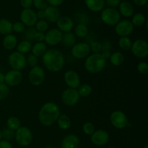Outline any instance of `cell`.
<instances>
[{
  "instance_id": "obj_45",
  "label": "cell",
  "mask_w": 148,
  "mask_h": 148,
  "mask_svg": "<svg viewBox=\"0 0 148 148\" xmlns=\"http://www.w3.org/2000/svg\"><path fill=\"white\" fill-rule=\"evenodd\" d=\"M104 1H105V4H106L108 7H112V8L118 7L121 1V0H104Z\"/></svg>"
},
{
  "instance_id": "obj_9",
  "label": "cell",
  "mask_w": 148,
  "mask_h": 148,
  "mask_svg": "<svg viewBox=\"0 0 148 148\" xmlns=\"http://www.w3.org/2000/svg\"><path fill=\"white\" fill-rule=\"evenodd\" d=\"M72 56L78 59L86 58L90 53V45L85 42H79L74 45L71 49Z\"/></svg>"
},
{
  "instance_id": "obj_19",
  "label": "cell",
  "mask_w": 148,
  "mask_h": 148,
  "mask_svg": "<svg viewBox=\"0 0 148 148\" xmlns=\"http://www.w3.org/2000/svg\"><path fill=\"white\" fill-rule=\"evenodd\" d=\"M79 146V139L75 134L66 135L61 142V148H78Z\"/></svg>"
},
{
  "instance_id": "obj_13",
  "label": "cell",
  "mask_w": 148,
  "mask_h": 148,
  "mask_svg": "<svg viewBox=\"0 0 148 148\" xmlns=\"http://www.w3.org/2000/svg\"><path fill=\"white\" fill-rule=\"evenodd\" d=\"M134 30V26L131 20H120L115 26V32L118 36H129L132 33Z\"/></svg>"
},
{
  "instance_id": "obj_21",
  "label": "cell",
  "mask_w": 148,
  "mask_h": 148,
  "mask_svg": "<svg viewBox=\"0 0 148 148\" xmlns=\"http://www.w3.org/2000/svg\"><path fill=\"white\" fill-rule=\"evenodd\" d=\"M119 7V10L118 11L119 12L121 16L124 17H130L134 15V7L129 1H121Z\"/></svg>"
},
{
  "instance_id": "obj_2",
  "label": "cell",
  "mask_w": 148,
  "mask_h": 148,
  "mask_svg": "<svg viewBox=\"0 0 148 148\" xmlns=\"http://www.w3.org/2000/svg\"><path fill=\"white\" fill-rule=\"evenodd\" d=\"M60 115L59 106L53 102H48L40 107L38 113V118L43 126H51L57 120Z\"/></svg>"
},
{
  "instance_id": "obj_58",
  "label": "cell",
  "mask_w": 148,
  "mask_h": 148,
  "mask_svg": "<svg viewBox=\"0 0 148 148\" xmlns=\"http://www.w3.org/2000/svg\"><path fill=\"white\" fill-rule=\"evenodd\" d=\"M108 148H115V147H108Z\"/></svg>"
},
{
  "instance_id": "obj_29",
  "label": "cell",
  "mask_w": 148,
  "mask_h": 148,
  "mask_svg": "<svg viewBox=\"0 0 148 148\" xmlns=\"http://www.w3.org/2000/svg\"><path fill=\"white\" fill-rule=\"evenodd\" d=\"M16 47H17V52L25 55V54L28 53L30 51H31V42H30V41L25 39V40L21 41L18 44H17V46H16Z\"/></svg>"
},
{
  "instance_id": "obj_55",
  "label": "cell",
  "mask_w": 148,
  "mask_h": 148,
  "mask_svg": "<svg viewBox=\"0 0 148 148\" xmlns=\"http://www.w3.org/2000/svg\"><path fill=\"white\" fill-rule=\"evenodd\" d=\"M2 139V137H1V131L0 130V141Z\"/></svg>"
},
{
  "instance_id": "obj_11",
  "label": "cell",
  "mask_w": 148,
  "mask_h": 148,
  "mask_svg": "<svg viewBox=\"0 0 148 148\" xmlns=\"http://www.w3.org/2000/svg\"><path fill=\"white\" fill-rule=\"evenodd\" d=\"M79 93L77 89L67 88L62 94V100L64 104L66 106H74L78 102L79 100Z\"/></svg>"
},
{
  "instance_id": "obj_27",
  "label": "cell",
  "mask_w": 148,
  "mask_h": 148,
  "mask_svg": "<svg viewBox=\"0 0 148 148\" xmlns=\"http://www.w3.org/2000/svg\"><path fill=\"white\" fill-rule=\"evenodd\" d=\"M62 42L66 47L72 48L76 44V36L72 32L64 33L62 36Z\"/></svg>"
},
{
  "instance_id": "obj_33",
  "label": "cell",
  "mask_w": 148,
  "mask_h": 148,
  "mask_svg": "<svg viewBox=\"0 0 148 148\" xmlns=\"http://www.w3.org/2000/svg\"><path fill=\"white\" fill-rule=\"evenodd\" d=\"M132 42L128 36H122L119 40V45L122 50L128 51L131 49Z\"/></svg>"
},
{
  "instance_id": "obj_14",
  "label": "cell",
  "mask_w": 148,
  "mask_h": 148,
  "mask_svg": "<svg viewBox=\"0 0 148 148\" xmlns=\"http://www.w3.org/2000/svg\"><path fill=\"white\" fill-rule=\"evenodd\" d=\"M63 33L58 28H51L45 34V42L50 46H55L60 44L62 41Z\"/></svg>"
},
{
  "instance_id": "obj_51",
  "label": "cell",
  "mask_w": 148,
  "mask_h": 148,
  "mask_svg": "<svg viewBox=\"0 0 148 148\" xmlns=\"http://www.w3.org/2000/svg\"><path fill=\"white\" fill-rule=\"evenodd\" d=\"M148 0H133L134 4L139 7H143V6L146 5L147 3Z\"/></svg>"
},
{
  "instance_id": "obj_6",
  "label": "cell",
  "mask_w": 148,
  "mask_h": 148,
  "mask_svg": "<svg viewBox=\"0 0 148 148\" xmlns=\"http://www.w3.org/2000/svg\"><path fill=\"white\" fill-rule=\"evenodd\" d=\"M8 63L12 69L21 71L27 65V58L25 55L16 51L9 55Z\"/></svg>"
},
{
  "instance_id": "obj_35",
  "label": "cell",
  "mask_w": 148,
  "mask_h": 148,
  "mask_svg": "<svg viewBox=\"0 0 148 148\" xmlns=\"http://www.w3.org/2000/svg\"><path fill=\"white\" fill-rule=\"evenodd\" d=\"M36 30L37 31L43 32L44 33L45 31L48 30L49 28V23L46 20H39L36 22Z\"/></svg>"
},
{
  "instance_id": "obj_28",
  "label": "cell",
  "mask_w": 148,
  "mask_h": 148,
  "mask_svg": "<svg viewBox=\"0 0 148 148\" xmlns=\"http://www.w3.org/2000/svg\"><path fill=\"white\" fill-rule=\"evenodd\" d=\"M110 62L114 66H120L122 65L124 62V56L121 52H114V53L111 54L109 57Z\"/></svg>"
},
{
  "instance_id": "obj_16",
  "label": "cell",
  "mask_w": 148,
  "mask_h": 148,
  "mask_svg": "<svg viewBox=\"0 0 148 148\" xmlns=\"http://www.w3.org/2000/svg\"><path fill=\"white\" fill-rule=\"evenodd\" d=\"M90 140L92 143L96 146H103L109 141V134L106 131L98 129L95 131L91 135Z\"/></svg>"
},
{
  "instance_id": "obj_12",
  "label": "cell",
  "mask_w": 148,
  "mask_h": 148,
  "mask_svg": "<svg viewBox=\"0 0 148 148\" xmlns=\"http://www.w3.org/2000/svg\"><path fill=\"white\" fill-rule=\"evenodd\" d=\"M20 18L22 23L27 27H33L38 21L36 12L31 8L23 9L20 12Z\"/></svg>"
},
{
  "instance_id": "obj_24",
  "label": "cell",
  "mask_w": 148,
  "mask_h": 148,
  "mask_svg": "<svg viewBox=\"0 0 148 148\" xmlns=\"http://www.w3.org/2000/svg\"><path fill=\"white\" fill-rule=\"evenodd\" d=\"M12 23L7 19H0V33L2 35H8L12 33Z\"/></svg>"
},
{
  "instance_id": "obj_37",
  "label": "cell",
  "mask_w": 148,
  "mask_h": 148,
  "mask_svg": "<svg viewBox=\"0 0 148 148\" xmlns=\"http://www.w3.org/2000/svg\"><path fill=\"white\" fill-rule=\"evenodd\" d=\"M10 94V87L5 83L0 84V100H4Z\"/></svg>"
},
{
  "instance_id": "obj_18",
  "label": "cell",
  "mask_w": 148,
  "mask_h": 148,
  "mask_svg": "<svg viewBox=\"0 0 148 148\" xmlns=\"http://www.w3.org/2000/svg\"><path fill=\"white\" fill-rule=\"evenodd\" d=\"M58 29L62 33L70 32L74 27V22L71 17L68 16H60L56 21Z\"/></svg>"
},
{
  "instance_id": "obj_39",
  "label": "cell",
  "mask_w": 148,
  "mask_h": 148,
  "mask_svg": "<svg viewBox=\"0 0 148 148\" xmlns=\"http://www.w3.org/2000/svg\"><path fill=\"white\" fill-rule=\"evenodd\" d=\"M33 5L38 10H44L49 4L46 0H33Z\"/></svg>"
},
{
  "instance_id": "obj_46",
  "label": "cell",
  "mask_w": 148,
  "mask_h": 148,
  "mask_svg": "<svg viewBox=\"0 0 148 148\" xmlns=\"http://www.w3.org/2000/svg\"><path fill=\"white\" fill-rule=\"evenodd\" d=\"M34 40H36L37 42H43L45 40V34L43 32L37 31L36 30V33L34 35Z\"/></svg>"
},
{
  "instance_id": "obj_15",
  "label": "cell",
  "mask_w": 148,
  "mask_h": 148,
  "mask_svg": "<svg viewBox=\"0 0 148 148\" xmlns=\"http://www.w3.org/2000/svg\"><path fill=\"white\" fill-rule=\"evenodd\" d=\"M23 80V74L20 71L12 69L4 75V83L10 86L19 85Z\"/></svg>"
},
{
  "instance_id": "obj_25",
  "label": "cell",
  "mask_w": 148,
  "mask_h": 148,
  "mask_svg": "<svg viewBox=\"0 0 148 148\" xmlns=\"http://www.w3.org/2000/svg\"><path fill=\"white\" fill-rule=\"evenodd\" d=\"M47 50L46 44L44 42H37L31 48L32 54L35 56L42 57Z\"/></svg>"
},
{
  "instance_id": "obj_31",
  "label": "cell",
  "mask_w": 148,
  "mask_h": 148,
  "mask_svg": "<svg viewBox=\"0 0 148 148\" xmlns=\"http://www.w3.org/2000/svg\"><path fill=\"white\" fill-rule=\"evenodd\" d=\"M88 28L86 24L79 23L75 28V35L79 38H84L88 34Z\"/></svg>"
},
{
  "instance_id": "obj_57",
  "label": "cell",
  "mask_w": 148,
  "mask_h": 148,
  "mask_svg": "<svg viewBox=\"0 0 148 148\" xmlns=\"http://www.w3.org/2000/svg\"><path fill=\"white\" fill-rule=\"evenodd\" d=\"M144 148H148V145H146L144 147Z\"/></svg>"
},
{
  "instance_id": "obj_3",
  "label": "cell",
  "mask_w": 148,
  "mask_h": 148,
  "mask_svg": "<svg viewBox=\"0 0 148 148\" xmlns=\"http://www.w3.org/2000/svg\"><path fill=\"white\" fill-rule=\"evenodd\" d=\"M106 59L101 53H93L89 55L85 61V68L90 73H98L105 68Z\"/></svg>"
},
{
  "instance_id": "obj_17",
  "label": "cell",
  "mask_w": 148,
  "mask_h": 148,
  "mask_svg": "<svg viewBox=\"0 0 148 148\" xmlns=\"http://www.w3.org/2000/svg\"><path fill=\"white\" fill-rule=\"evenodd\" d=\"M64 79L69 88L77 89L80 85V78L77 73L75 72V71L69 70L66 71L64 73Z\"/></svg>"
},
{
  "instance_id": "obj_47",
  "label": "cell",
  "mask_w": 148,
  "mask_h": 148,
  "mask_svg": "<svg viewBox=\"0 0 148 148\" xmlns=\"http://www.w3.org/2000/svg\"><path fill=\"white\" fill-rule=\"evenodd\" d=\"M46 1H47L48 4L56 7L61 6L64 2V0H46Z\"/></svg>"
},
{
  "instance_id": "obj_53",
  "label": "cell",
  "mask_w": 148,
  "mask_h": 148,
  "mask_svg": "<svg viewBox=\"0 0 148 148\" xmlns=\"http://www.w3.org/2000/svg\"><path fill=\"white\" fill-rule=\"evenodd\" d=\"M111 52L108 50H102V52H101V55L103 57V58L105 59H109L110 56H111Z\"/></svg>"
},
{
  "instance_id": "obj_30",
  "label": "cell",
  "mask_w": 148,
  "mask_h": 148,
  "mask_svg": "<svg viewBox=\"0 0 148 148\" xmlns=\"http://www.w3.org/2000/svg\"><path fill=\"white\" fill-rule=\"evenodd\" d=\"M132 16L133 17L131 22L134 26H137V27L143 26L147 21V19H146L145 15L141 12H137Z\"/></svg>"
},
{
  "instance_id": "obj_38",
  "label": "cell",
  "mask_w": 148,
  "mask_h": 148,
  "mask_svg": "<svg viewBox=\"0 0 148 148\" xmlns=\"http://www.w3.org/2000/svg\"><path fill=\"white\" fill-rule=\"evenodd\" d=\"M82 131H83V132L85 134L91 136L92 133L95 131V126L92 123H90V122H86L82 126Z\"/></svg>"
},
{
  "instance_id": "obj_36",
  "label": "cell",
  "mask_w": 148,
  "mask_h": 148,
  "mask_svg": "<svg viewBox=\"0 0 148 148\" xmlns=\"http://www.w3.org/2000/svg\"><path fill=\"white\" fill-rule=\"evenodd\" d=\"M14 134H15V131L10 129L9 128L4 129V130L1 131V137H2V139H4V140H12L14 138Z\"/></svg>"
},
{
  "instance_id": "obj_48",
  "label": "cell",
  "mask_w": 148,
  "mask_h": 148,
  "mask_svg": "<svg viewBox=\"0 0 148 148\" xmlns=\"http://www.w3.org/2000/svg\"><path fill=\"white\" fill-rule=\"evenodd\" d=\"M20 4L23 9L30 8L33 5V0H20Z\"/></svg>"
},
{
  "instance_id": "obj_43",
  "label": "cell",
  "mask_w": 148,
  "mask_h": 148,
  "mask_svg": "<svg viewBox=\"0 0 148 148\" xmlns=\"http://www.w3.org/2000/svg\"><path fill=\"white\" fill-rule=\"evenodd\" d=\"M36 30L35 28L33 27H29L27 30L25 31V38L26 40H28V41H31L34 39V35L36 33Z\"/></svg>"
},
{
  "instance_id": "obj_52",
  "label": "cell",
  "mask_w": 148,
  "mask_h": 148,
  "mask_svg": "<svg viewBox=\"0 0 148 148\" xmlns=\"http://www.w3.org/2000/svg\"><path fill=\"white\" fill-rule=\"evenodd\" d=\"M38 20H45V11L44 10H38L36 12Z\"/></svg>"
},
{
  "instance_id": "obj_26",
  "label": "cell",
  "mask_w": 148,
  "mask_h": 148,
  "mask_svg": "<svg viewBox=\"0 0 148 148\" xmlns=\"http://www.w3.org/2000/svg\"><path fill=\"white\" fill-rule=\"evenodd\" d=\"M57 124L59 129L62 130H67L71 126V119L67 115L62 114L59 116L57 119Z\"/></svg>"
},
{
  "instance_id": "obj_56",
  "label": "cell",
  "mask_w": 148,
  "mask_h": 148,
  "mask_svg": "<svg viewBox=\"0 0 148 148\" xmlns=\"http://www.w3.org/2000/svg\"><path fill=\"white\" fill-rule=\"evenodd\" d=\"M44 148H54V147H46Z\"/></svg>"
},
{
  "instance_id": "obj_40",
  "label": "cell",
  "mask_w": 148,
  "mask_h": 148,
  "mask_svg": "<svg viewBox=\"0 0 148 148\" xmlns=\"http://www.w3.org/2000/svg\"><path fill=\"white\" fill-rule=\"evenodd\" d=\"M90 51L93 52V53H101L102 51V45L101 42L98 41H94L91 42L90 44Z\"/></svg>"
},
{
  "instance_id": "obj_23",
  "label": "cell",
  "mask_w": 148,
  "mask_h": 148,
  "mask_svg": "<svg viewBox=\"0 0 148 148\" xmlns=\"http://www.w3.org/2000/svg\"><path fill=\"white\" fill-rule=\"evenodd\" d=\"M3 46L7 50H12L17 46V39L14 34L6 35L3 39Z\"/></svg>"
},
{
  "instance_id": "obj_5",
  "label": "cell",
  "mask_w": 148,
  "mask_h": 148,
  "mask_svg": "<svg viewBox=\"0 0 148 148\" xmlns=\"http://www.w3.org/2000/svg\"><path fill=\"white\" fill-rule=\"evenodd\" d=\"M14 138L19 145L27 147L30 145L33 141V133L29 128L26 126H20L15 131Z\"/></svg>"
},
{
  "instance_id": "obj_10",
  "label": "cell",
  "mask_w": 148,
  "mask_h": 148,
  "mask_svg": "<svg viewBox=\"0 0 148 148\" xmlns=\"http://www.w3.org/2000/svg\"><path fill=\"white\" fill-rule=\"evenodd\" d=\"M110 120L114 127L118 129H123L127 127L128 119L125 113L120 110H115L110 116Z\"/></svg>"
},
{
  "instance_id": "obj_50",
  "label": "cell",
  "mask_w": 148,
  "mask_h": 148,
  "mask_svg": "<svg viewBox=\"0 0 148 148\" xmlns=\"http://www.w3.org/2000/svg\"><path fill=\"white\" fill-rule=\"evenodd\" d=\"M101 45H102V50H111V44L109 41H104L101 44Z\"/></svg>"
},
{
  "instance_id": "obj_1",
  "label": "cell",
  "mask_w": 148,
  "mask_h": 148,
  "mask_svg": "<svg viewBox=\"0 0 148 148\" xmlns=\"http://www.w3.org/2000/svg\"><path fill=\"white\" fill-rule=\"evenodd\" d=\"M43 63L48 71L52 73L60 71L64 65V57L59 50L50 49L42 56Z\"/></svg>"
},
{
  "instance_id": "obj_44",
  "label": "cell",
  "mask_w": 148,
  "mask_h": 148,
  "mask_svg": "<svg viewBox=\"0 0 148 148\" xmlns=\"http://www.w3.org/2000/svg\"><path fill=\"white\" fill-rule=\"evenodd\" d=\"M27 63L32 68L36 66L38 64V57L35 56V55H33V54L28 55L27 58Z\"/></svg>"
},
{
  "instance_id": "obj_8",
  "label": "cell",
  "mask_w": 148,
  "mask_h": 148,
  "mask_svg": "<svg viewBox=\"0 0 148 148\" xmlns=\"http://www.w3.org/2000/svg\"><path fill=\"white\" fill-rule=\"evenodd\" d=\"M28 79L33 86H38L41 85L45 80V72L43 68L38 65L33 67L29 72Z\"/></svg>"
},
{
  "instance_id": "obj_32",
  "label": "cell",
  "mask_w": 148,
  "mask_h": 148,
  "mask_svg": "<svg viewBox=\"0 0 148 148\" xmlns=\"http://www.w3.org/2000/svg\"><path fill=\"white\" fill-rule=\"evenodd\" d=\"M7 128L15 131L21 126V122L18 118L15 117V116H11L7 119Z\"/></svg>"
},
{
  "instance_id": "obj_7",
  "label": "cell",
  "mask_w": 148,
  "mask_h": 148,
  "mask_svg": "<svg viewBox=\"0 0 148 148\" xmlns=\"http://www.w3.org/2000/svg\"><path fill=\"white\" fill-rule=\"evenodd\" d=\"M131 51L133 55L138 58L144 59L148 55V44L144 39H139L132 44Z\"/></svg>"
},
{
  "instance_id": "obj_20",
  "label": "cell",
  "mask_w": 148,
  "mask_h": 148,
  "mask_svg": "<svg viewBox=\"0 0 148 148\" xmlns=\"http://www.w3.org/2000/svg\"><path fill=\"white\" fill-rule=\"evenodd\" d=\"M45 11V19L49 23H56L58 19L61 16L60 12L59 9L56 7L49 5L44 10Z\"/></svg>"
},
{
  "instance_id": "obj_42",
  "label": "cell",
  "mask_w": 148,
  "mask_h": 148,
  "mask_svg": "<svg viewBox=\"0 0 148 148\" xmlns=\"http://www.w3.org/2000/svg\"><path fill=\"white\" fill-rule=\"evenodd\" d=\"M137 69L140 74L146 75L148 73V64L145 62H139L137 66Z\"/></svg>"
},
{
  "instance_id": "obj_41",
  "label": "cell",
  "mask_w": 148,
  "mask_h": 148,
  "mask_svg": "<svg viewBox=\"0 0 148 148\" xmlns=\"http://www.w3.org/2000/svg\"><path fill=\"white\" fill-rule=\"evenodd\" d=\"M25 29V26L21 21H17L12 23V30L15 33H23Z\"/></svg>"
},
{
  "instance_id": "obj_49",
  "label": "cell",
  "mask_w": 148,
  "mask_h": 148,
  "mask_svg": "<svg viewBox=\"0 0 148 148\" xmlns=\"http://www.w3.org/2000/svg\"><path fill=\"white\" fill-rule=\"evenodd\" d=\"M0 148H13L12 145L10 143V141L1 139L0 141Z\"/></svg>"
},
{
  "instance_id": "obj_22",
  "label": "cell",
  "mask_w": 148,
  "mask_h": 148,
  "mask_svg": "<svg viewBox=\"0 0 148 148\" xmlns=\"http://www.w3.org/2000/svg\"><path fill=\"white\" fill-rule=\"evenodd\" d=\"M85 4L90 11L95 12L102 11L106 4L104 0H85Z\"/></svg>"
},
{
  "instance_id": "obj_54",
  "label": "cell",
  "mask_w": 148,
  "mask_h": 148,
  "mask_svg": "<svg viewBox=\"0 0 148 148\" xmlns=\"http://www.w3.org/2000/svg\"><path fill=\"white\" fill-rule=\"evenodd\" d=\"M4 83V74L0 72V84Z\"/></svg>"
},
{
  "instance_id": "obj_4",
  "label": "cell",
  "mask_w": 148,
  "mask_h": 148,
  "mask_svg": "<svg viewBox=\"0 0 148 148\" xmlns=\"http://www.w3.org/2000/svg\"><path fill=\"white\" fill-rule=\"evenodd\" d=\"M101 20L108 26H116L121 20V15L115 8L108 7L103 9L101 14Z\"/></svg>"
},
{
  "instance_id": "obj_34",
  "label": "cell",
  "mask_w": 148,
  "mask_h": 148,
  "mask_svg": "<svg viewBox=\"0 0 148 148\" xmlns=\"http://www.w3.org/2000/svg\"><path fill=\"white\" fill-rule=\"evenodd\" d=\"M92 89L90 84H85L79 85V87L77 88V91L79 93V95L81 97H88L90 94L92 93Z\"/></svg>"
}]
</instances>
